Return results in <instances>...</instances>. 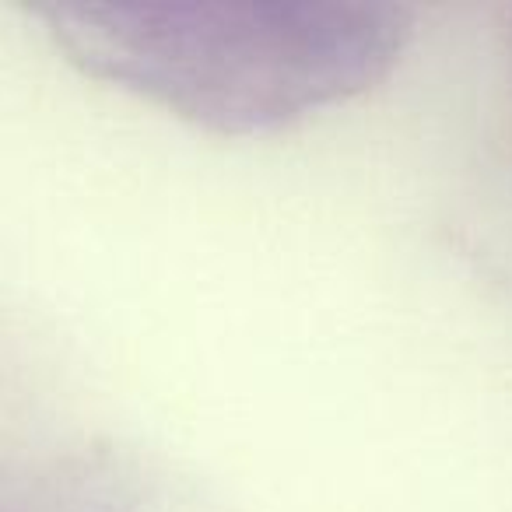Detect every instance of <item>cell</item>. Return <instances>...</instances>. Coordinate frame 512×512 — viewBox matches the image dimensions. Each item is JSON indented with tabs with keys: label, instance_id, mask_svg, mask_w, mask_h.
<instances>
[{
	"label": "cell",
	"instance_id": "obj_1",
	"mask_svg": "<svg viewBox=\"0 0 512 512\" xmlns=\"http://www.w3.org/2000/svg\"><path fill=\"white\" fill-rule=\"evenodd\" d=\"M85 67L218 130H271L362 92L400 53V8H50Z\"/></svg>",
	"mask_w": 512,
	"mask_h": 512
}]
</instances>
